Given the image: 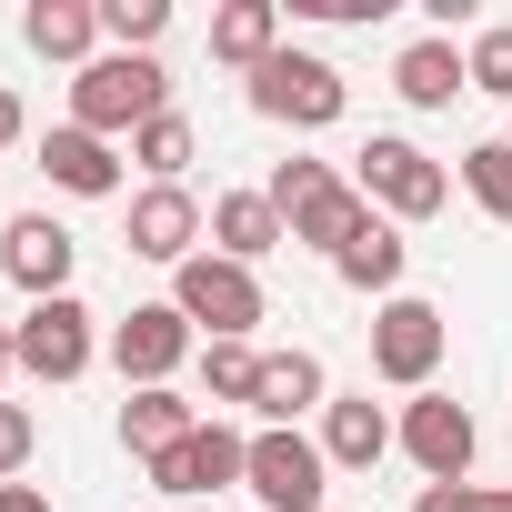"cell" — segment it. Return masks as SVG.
<instances>
[{
  "mask_svg": "<svg viewBox=\"0 0 512 512\" xmlns=\"http://www.w3.org/2000/svg\"><path fill=\"white\" fill-rule=\"evenodd\" d=\"M171 111V71L151 61V51H101L81 81H71V121L81 131H141V121H161Z\"/></svg>",
  "mask_w": 512,
  "mask_h": 512,
  "instance_id": "1",
  "label": "cell"
},
{
  "mask_svg": "<svg viewBox=\"0 0 512 512\" xmlns=\"http://www.w3.org/2000/svg\"><path fill=\"white\" fill-rule=\"evenodd\" d=\"M272 211H282L292 241H312V251H342V241L372 221V201H362L332 161H282V171H272Z\"/></svg>",
  "mask_w": 512,
  "mask_h": 512,
  "instance_id": "2",
  "label": "cell"
},
{
  "mask_svg": "<svg viewBox=\"0 0 512 512\" xmlns=\"http://www.w3.org/2000/svg\"><path fill=\"white\" fill-rule=\"evenodd\" d=\"M171 312L211 342H251V322H262V282H251L241 262H221V251H191V262L171 272Z\"/></svg>",
  "mask_w": 512,
  "mask_h": 512,
  "instance_id": "3",
  "label": "cell"
},
{
  "mask_svg": "<svg viewBox=\"0 0 512 512\" xmlns=\"http://www.w3.org/2000/svg\"><path fill=\"white\" fill-rule=\"evenodd\" d=\"M352 161H362V171H352V191H362V201H382L392 221H432V211H442V191H452V181H442V161H432L422 141H402V131H372Z\"/></svg>",
  "mask_w": 512,
  "mask_h": 512,
  "instance_id": "4",
  "label": "cell"
},
{
  "mask_svg": "<svg viewBox=\"0 0 512 512\" xmlns=\"http://www.w3.org/2000/svg\"><path fill=\"white\" fill-rule=\"evenodd\" d=\"M342 101H352V81H342L332 61H312V51H272L262 71H251V111H262V121H292V131H332Z\"/></svg>",
  "mask_w": 512,
  "mask_h": 512,
  "instance_id": "5",
  "label": "cell"
},
{
  "mask_svg": "<svg viewBox=\"0 0 512 512\" xmlns=\"http://www.w3.org/2000/svg\"><path fill=\"white\" fill-rule=\"evenodd\" d=\"M442 342H452V322H442L432 302H412V292H392V302L372 312V372L402 382V392H422V382L442 372Z\"/></svg>",
  "mask_w": 512,
  "mask_h": 512,
  "instance_id": "6",
  "label": "cell"
},
{
  "mask_svg": "<svg viewBox=\"0 0 512 512\" xmlns=\"http://www.w3.org/2000/svg\"><path fill=\"white\" fill-rule=\"evenodd\" d=\"M241 492H262L272 512H322L332 462H322V442H302V432H251V472H241Z\"/></svg>",
  "mask_w": 512,
  "mask_h": 512,
  "instance_id": "7",
  "label": "cell"
},
{
  "mask_svg": "<svg viewBox=\"0 0 512 512\" xmlns=\"http://www.w3.org/2000/svg\"><path fill=\"white\" fill-rule=\"evenodd\" d=\"M11 342H21V372L31 382H81L91 372V312L61 292V302H31L21 322H11Z\"/></svg>",
  "mask_w": 512,
  "mask_h": 512,
  "instance_id": "8",
  "label": "cell"
},
{
  "mask_svg": "<svg viewBox=\"0 0 512 512\" xmlns=\"http://www.w3.org/2000/svg\"><path fill=\"white\" fill-rule=\"evenodd\" d=\"M111 362H121L131 392H161V382L191 362V322H181L171 302H141L131 322H111Z\"/></svg>",
  "mask_w": 512,
  "mask_h": 512,
  "instance_id": "9",
  "label": "cell"
},
{
  "mask_svg": "<svg viewBox=\"0 0 512 512\" xmlns=\"http://www.w3.org/2000/svg\"><path fill=\"white\" fill-rule=\"evenodd\" d=\"M402 452L422 462V482H472V452H482V432H472V412H462L452 392H422V402L402 412Z\"/></svg>",
  "mask_w": 512,
  "mask_h": 512,
  "instance_id": "10",
  "label": "cell"
},
{
  "mask_svg": "<svg viewBox=\"0 0 512 512\" xmlns=\"http://www.w3.org/2000/svg\"><path fill=\"white\" fill-rule=\"evenodd\" d=\"M251 472V432H231V422H201L191 442H171L161 462H151V492H231Z\"/></svg>",
  "mask_w": 512,
  "mask_h": 512,
  "instance_id": "11",
  "label": "cell"
},
{
  "mask_svg": "<svg viewBox=\"0 0 512 512\" xmlns=\"http://www.w3.org/2000/svg\"><path fill=\"white\" fill-rule=\"evenodd\" d=\"M71 262H81V241L61 221H41V211H21L11 231H0V272H11L31 302H61L71 292Z\"/></svg>",
  "mask_w": 512,
  "mask_h": 512,
  "instance_id": "12",
  "label": "cell"
},
{
  "mask_svg": "<svg viewBox=\"0 0 512 512\" xmlns=\"http://www.w3.org/2000/svg\"><path fill=\"white\" fill-rule=\"evenodd\" d=\"M201 231H211V211H201L181 181H151V191L131 201V251H141V262H171V272H181Z\"/></svg>",
  "mask_w": 512,
  "mask_h": 512,
  "instance_id": "13",
  "label": "cell"
},
{
  "mask_svg": "<svg viewBox=\"0 0 512 512\" xmlns=\"http://www.w3.org/2000/svg\"><path fill=\"white\" fill-rule=\"evenodd\" d=\"M211 241H221V262H241V272H251L262 251H282V241H292V221L272 211V191H221V201H211Z\"/></svg>",
  "mask_w": 512,
  "mask_h": 512,
  "instance_id": "14",
  "label": "cell"
},
{
  "mask_svg": "<svg viewBox=\"0 0 512 512\" xmlns=\"http://www.w3.org/2000/svg\"><path fill=\"white\" fill-rule=\"evenodd\" d=\"M41 171H51L61 191H81V201H111V191H121V151H111L101 131H81V121H61V131L41 141Z\"/></svg>",
  "mask_w": 512,
  "mask_h": 512,
  "instance_id": "15",
  "label": "cell"
},
{
  "mask_svg": "<svg viewBox=\"0 0 512 512\" xmlns=\"http://www.w3.org/2000/svg\"><path fill=\"white\" fill-rule=\"evenodd\" d=\"M382 452H392V422H382V402H372V392L322 402V462H332V472H372Z\"/></svg>",
  "mask_w": 512,
  "mask_h": 512,
  "instance_id": "16",
  "label": "cell"
},
{
  "mask_svg": "<svg viewBox=\"0 0 512 512\" xmlns=\"http://www.w3.org/2000/svg\"><path fill=\"white\" fill-rule=\"evenodd\" d=\"M312 402H332L322 392V362L292 342V352H262V392H251V412H262V432H292Z\"/></svg>",
  "mask_w": 512,
  "mask_h": 512,
  "instance_id": "17",
  "label": "cell"
},
{
  "mask_svg": "<svg viewBox=\"0 0 512 512\" xmlns=\"http://www.w3.org/2000/svg\"><path fill=\"white\" fill-rule=\"evenodd\" d=\"M272 51H282V0H221V11H211V61L262 71Z\"/></svg>",
  "mask_w": 512,
  "mask_h": 512,
  "instance_id": "18",
  "label": "cell"
},
{
  "mask_svg": "<svg viewBox=\"0 0 512 512\" xmlns=\"http://www.w3.org/2000/svg\"><path fill=\"white\" fill-rule=\"evenodd\" d=\"M392 91H402L412 111H452V91H472V51H452V41H412V51L392 61Z\"/></svg>",
  "mask_w": 512,
  "mask_h": 512,
  "instance_id": "19",
  "label": "cell"
},
{
  "mask_svg": "<svg viewBox=\"0 0 512 512\" xmlns=\"http://www.w3.org/2000/svg\"><path fill=\"white\" fill-rule=\"evenodd\" d=\"M191 432H201V412H191L171 382L121 402V452H141V462H161V452H171V442H191Z\"/></svg>",
  "mask_w": 512,
  "mask_h": 512,
  "instance_id": "20",
  "label": "cell"
},
{
  "mask_svg": "<svg viewBox=\"0 0 512 512\" xmlns=\"http://www.w3.org/2000/svg\"><path fill=\"white\" fill-rule=\"evenodd\" d=\"M21 41H31L41 61H81V71H91V41H101V0H31Z\"/></svg>",
  "mask_w": 512,
  "mask_h": 512,
  "instance_id": "21",
  "label": "cell"
},
{
  "mask_svg": "<svg viewBox=\"0 0 512 512\" xmlns=\"http://www.w3.org/2000/svg\"><path fill=\"white\" fill-rule=\"evenodd\" d=\"M402 262H412V241H402L392 221H362V231L332 251V272H342L352 292H392V282H402Z\"/></svg>",
  "mask_w": 512,
  "mask_h": 512,
  "instance_id": "22",
  "label": "cell"
},
{
  "mask_svg": "<svg viewBox=\"0 0 512 512\" xmlns=\"http://www.w3.org/2000/svg\"><path fill=\"white\" fill-rule=\"evenodd\" d=\"M131 161H141L151 181H181V171L201 161V131H191L181 111H161V121H141V131H131Z\"/></svg>",
  "mask_w": 512,
  "mask_h": 512,
  "instance_id": "23",
  "label": "cell"
},
{
  "mask_svg": "<svg viewBox=\"0 0 512 512\" xmlns=\"http://www.w3.org/2000/svg\"><path fill=\"white\" fill-rule=\"evenodd\" d=\"M262 392V352L251 342H211L201 352V402H251Z\"/></svg>",
  "mask_w": 512,
  "mask_h": 512,
  "instance_id": "24",
  "label": "cell"
},
{
  "mask_svg": "<svg viewBox=\"0 0 512 512\" xmlns=\"http://www.w3.org/2000/svg\"><path fill=\"white\" fill-rule=\"evenodd\" d=\"M462 191H472L492 221H512V141H472V151H462Z\"/></svg>",
  "mask_w": 512,
  "mask_h": 512,
  "instance_id": "25",
  "label": "cell"
},
{
  "mask_svg": "<svg viewBox=\"0 0 512 512\" xmlns=\"http://www.w3.org/2000/svg\"><path fill=\"white\" fill-rule=\"evenodd\" d=\"M101 31H111L121 51H151V41L171 31V0H101Z\"/></svg>",
  "mask_w": 512,
  "mask_h": 512,
  "instance_id": "26",
  "label": "cell"
},
{
  "mask_svg": "<svg viewBox=\"0 0 512 512\" xmlns=\"http://www.w3.org/2000/svg\"><path fill=\"white\" fill-rule=\"evenodd\" d=\"M472 91H492V101H512V21H492V31L472 41Z\"/></svg>",
  "mask_w": 512,
  "mask_h": 512,
  "instance_id": "27",
  "label": "cell"
},
{
  "mask_svg": "<svg viewBox=\"0 0 512 512\" xmlns=\"http://www.w3.org/2000/svg\"><path fill=\"white\" fill-rule=\"evenodd\" d=\"M31 442H41V422H31L21 402H0V482H11V472L31 462Z\"/></svg>",
  "mask_w": 512,
  "mask_h": 512,
  "instance_id": "28",
  "label": "cell"
},
{
  "mask_svg": "<svg viewBox=\"0 0 512 512\" xmlns=\"http://www.w3.org/2000/svg\"><path fill=\"white\" fill-rule=\"evenodd\" d=\"M412 512H492V492H482V482H422Z\"/></svg>",
  "mask_w": 512,
  "mask_h": 512,
  "instance_id": "29",
  "label": "cell"
},
{
  "mask_svg": "<svg viewBox=\"0 0 512 512\" xmlns=\"http://www.w3.org/2000/svg\"><path fill=\"white\" fill-rule=\"evenodd\" d=\"M0 512H51V492H31V482H0Z\"/></svg>",
  "mask_w": 512,
  "mask_h": 512,
  "instance_id": "30",
  "label": "cell"
},
{
  "mask_svg": "<svg viewBox=\"0 0 512 512\" xmlns=\"http://www.w3.org/2000/svg\"><path fill=\"white\" fill-rule=\"evenodd\" d=\"M21 372V342H11V322H0V382H11Z\"/></svg>",
  "mask_w": 512,
  "mask_h": 512,
  "instance_id": "31",
  "label": "cell"
},
{
  "mask_svg": "<svg viewBox=\"0 0 512 512\" xmlns=\"http://www.w3.org/2000/svg\"><path fill=\"white\" fill-rule=\"evenodd\" d=\"M0 141H21V101L11 91H0Z\"/></svg>",
  "mask_w": 512,
  "mask_h": 512,
  "instance_id": "32",
  "label": "cell"
},
{
  "mask_svg": "<svg viewBox=\"0 0 512 512\" xmlns=\"http://www.w3.org/2000/svg\"><path fill=\"white\" fill-rule=\"evenodd\" d=\"M492 512H512V492H492Z\"/></svg>",
  "mask_w": 512,
  "mask_h": 512,
  "instance_id": "33",
  "label": "cell"
},
{
  "mask_svg": "<svg viewBox=\"0 0 512 512\" xmlns=\"http://www.w3.org/2000/svg\"><path fill=\"white\" fill-rule=\"evenodd\" d=\"M502 141H512V131H502Z\"/></svg>",
  "mask_w": 512,
  "mask_h": 512,
  "instance_id": "34",
  "label": "cell"
}]
</instances>
